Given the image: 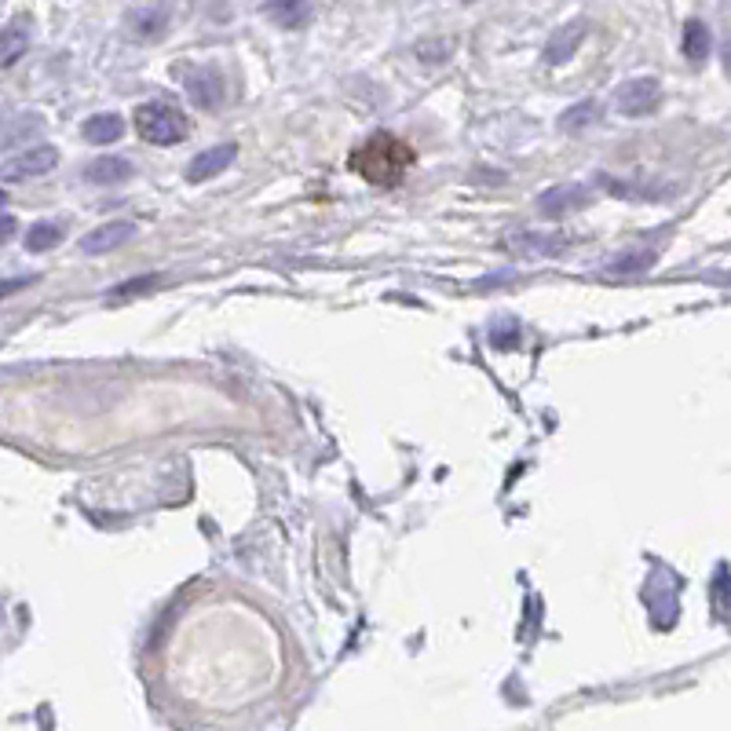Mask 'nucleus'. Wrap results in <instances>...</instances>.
I'll use <instances>...</instances> for the list:
<instances>
[{"label":"nucleus","mask_w":731,"mask_h":731,"mask_svg":"<svg viewBox=\"0 0 731 731\" xmlns=\"http://www.w3.org/2000/svg\"><path fill=\"white\" fill-rule=\"evenodd\" d=\"M351 172H359L362 180L373 183V187H395L403 180L406 169L414 165V147L403 143L392 132H381V136H370L355 154H351Z\"/></svg>","instance_id":"f257e3e1"},{"label":"nucleus","mask_w":731,"mask_h":731,"mask_svg":"<svg viewBox=\"0 0 731 731\" xmlns=\"http://www.w3.org/2000/svg\"><path fill=\"white\" fill-rule=\"evenodd\" d=\"M136 128L147 143L169 147V143H180V139L187 136V117L169 103H147V106H139Z\"/></svg>","instance_id":"f03ea898"},{"label":"nucleus","mask_w":731,"mask_h":731,"mask_svg":"<svg viewBox=\"0 0 731 731\" xmlns=\"http://www.w3.org/2000/svg\"><path fill=\"white\" fill-rule=\"evenodd\" d=\"M172 77H180L191 103L202 106V110H216L223 103V96H227L216 66H172Z\"/></svg>","instance_id":"7ed1b4c3"},{"label":"nucleus","mask_w":731,"mask_h":731,"mask_svg":"<svg viewBox=\"0 0 731 731\" xmlns=\"http://www.w3.org/2000/svg\"><path fill=\"white\" fill-rule=\"evenodd\" d=\"M55 165H59V150L41 143V147H26V150H19L15 158L4 161L0 176H4V183H22V180H33V176L52 172Z\"/></svg>","instance_id":"20e7f679"},{"label":"nucleus","mask_w":731,"mask_h":731,"mask_svg":"<svg viewBox=\"0 0 731 731\" xmlns=\"http://www.w3.org/2000/svg\"><path fill=\"white\" fill-rule=\"evenodd\" d=\"M658 103H662V85H658L655 77H633L626 85H618V92H615L618 114H626V117L651 114Z\"/></svg>","instance_id":"39448f33"},{"label":"nucleus","mask_w":731,"mask_h":731,"mask_svg":"<svg viewBox=\"0 0 731 731\" xmlns=\"http://www.w3.org/2000/svg\"><path fill=\"white\" fill-rule=\"evenodd\" d=\"M589 202H593V191H589L585 183H556L549 191H541L538 212L541 216H549V220H556V216H567V212H574V209H585Z\"/></svg>","instance_id":"423d86ee"},{"label":"nucleus","mask_w":731,"mask_h":731,"mask_svg":"<svg viewBox=\"0 0 731 731\" xmlns=\"http://www.w3.org/2000/svg\"><path fill=\"white\" fill-rule=\"evenodd\" d=\"M582 41H585V22L582 19L567 22V26H560V30L552 33V41L545 44V55H541V59H545L549 66L571 63L574 52L582 48Z\"/></svg>","instance_id":"0eeeda50"},{"label":"nucleus","mask_w":731,"mask_h":731,"mask_svg":"<svg viewBox=\"0 0 731 731\" xmlns=\"http://www.w3.org/2000/svg\"><path fill=\"white\" fill-rule=\"evenodd\" d=\"M128 238H136V223H128V220L103 223V227H96V231L81 242V253L103 256V253H110V249H117L121 242H128Z\"/></svg>","instance_id":"6e6552de"},{"label":"nucleus","mask_w":731,"mask_h":731,"mask_svg":"<svg viewBox=\"0 0 731 731\" xmlns=\"http://www.w3.org/2000/svg\"><path fill=\"white\" fill-rule=\"evenodd\" d=\"M234 154H238V147H231V143H220V147L205 150V154H198V158L187 165V180L205 183V180H212V176H220V172L231 169Z\"/></svg>","instance_id":"1a4fd4ad"},{"label":"nucleus","mask_w":731,"mask_h":731,"mask_svg":"<svg viewBox=\"0 0 731 731\" xmlns=\"http://www.w3.org/2000/svg\"><path fill=\"white\" fill-rule=\"evenodd\" d=\"M264 11L267 19L275 22V26H282V30H300L315 15V0H267Z\"/></svg>","instance_id":"9d476101"},{"label":"nucleus","mask_w":731,"mask_h":731,"mask_svg":"<svg viewBox=\"0 0 731 731\" xmlns=\"http://www.w3.org/2000/svg\"><path fill=\"white\" fill-rule=\"evenodd\" d=\"M128 176H132V161L117 158V154H103V158H92L85 165V180L96 187H110V183H121Z\"/></svg>","instance_id":"9b49d317"},{"label":"nucleus","mask_w":731,"mask_h":731,"mask_svg":"<svg viewBox=\"0 0 731 731\" xmlns=\"http://www.w3.org/2000/svg\"><path fill=\"white\" fill-rule=\"evenodd\" d=\"M125 132V121L121 114H96L85 121V139L88 143H96V147H106V143H117Z\"/></svg>","instance_id":"f8f14e48"},{"label":"nucleus","mask_w":731,"mask_h":731,"mask_svg":"<svg viewBox=\"0 0 731 731\" xmlns=\"http://www.w3.org/2000/svg\"><path fill=\"white\" fill-rule=\"evenodd\" d=\"M710 48H713L710 26H706V22H699V19L684 22V55H688L691 63H706Z\"/></svg>","instance_id":"ddd939ff"},{"label":"nucleus","mask_w":731,"mask_h":731,"mask_svg":"<svg viewBox=\"0 0 731 731\" xmlns=\"http://www.w3.org/2000/svg\"><path fill=\"white\" fill-rule=\"evenodd\" d=\"M651 264H655V249H626L607 264V271L611 275H644Z\"/></svg>","instance_id":"4468645a"},{"label":"nucleus","mask_w":731,"mask_h":731,"mask_svg":"<svg viewBox=\"0 0 731 731\" xmlns=\"http://www.w3.org/2000/svg\"><path fill=\"white\" fill-rule=\"evenodd\" d=\"M30 48V22L26 19H15L4 30V66H15L19 63V55Z\"/></svg>","instance_id":"2eb2a0df"},{"label":"nucleus","mask_w":731,"mask_h":731,"mask_svg":"<svg viewBox=\"0 0 731 731\" xmlns=\"http://www.w3.org/2000/svg\"><path fill=\"white\" fill-rule=\"evenodd\" d=\"M63 242V227L59 223H33L30 231H26V253H48L55 245Z\"/></svg>","instance_id":"dca6fc26"},{"label":"nucleus","mask_w":731,"mask_h":731,"mask_svg":"<svg viewBox=\"0 0 731 731\" xmlns=\"http://www.w3.org/2000/svg\"><path fill=\"white\" fill-rule=\"evenodd\" d=\"M596 114H600V106H596V99H585V103H574L571 110H563V114H560V128H563V132H582V128L593 125Z\"/></svg>","instance_id":"f3484780"},{"label":"nucleus","mask_w":731,"mask_h":731,"mask_svg":"<svg viewBox=\"0 0 731 731\" xmlns=\"http://www.w3.org/2000/svg\"><path fill=\"white\" fill-rule=\"evenodd\" d=\"M165 26H169L165 8H143L132 15V30H136L139 37H158V33H165Z\"/></svg>","instance_id":"a211bd4d"},{"label":"nucleus","mask_w":731,"mask_h":731,"mask_svg":"<svg viewBox=\"0 0 731 731\" xmlns=\"http://www.w3.org/2000/svg\"><path fill=\"white\" fill-rule=\"evenodd\" d=\"M512 249L516 253H560L563 242H556V238H549V234H512Z\"/></svg>","instance_id":"6ab92c4d"},{"label":"nucleus","mask_w":731,"mask_h":731,"mask_svg":"<svg viewBox=\"0 0 731 731\" xmlns=\"http://www.w3.org/2000/svg\"><path fill=\"white\" fill-rule=\"evenodd\" d=\"M154 286H158V278L143 275V278H132V282H125V286H114L110 293H106V297H110V304H117V300H132L136 293H147V289H154Z\"/></svg>","instance_id":"aec40b11"},{"label":"nucleus","mask_w":731,"mask_h":731,"mask_svg":"<svg viewBox=\"0 0 731 731\" xmlns=\"http://www.w3.org/2000/svg\"><path fill=\"white\" fill-rule=\"evenodd\" d=\"M724 63H728V74H731V41L724 44Z\"/></svg>","instance_id":"412c9836"}]
</instances>
